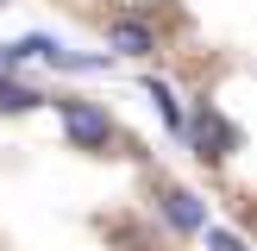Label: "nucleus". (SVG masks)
Here are the masks:
<instances>
[{"instance_id": "39448f33", "label": "nucleus", "mask_w": 257, "mask_h": 251, "mask_svg": "<svg viewBox=\"0 0 257 251\" xmlns=\"http://www.w3.org/2000/svg\"><path fill=\"white\" fill-rule=\"evenodd\" d=\"M38 100H44V94H32L25 82H7V75H0V113H32Z\"/></svg>"}, {"instance_id": "0eeeda50", "label": "nucleus", "mask_w": 257, "mask_h": 251, "mask_svg": "<svg viewBox=\"0 0 257 251\" xmlns=\"http://www.w3.org/2000/svg\"><path fill=\"white\" fill-rule=\"evenodd\" d=\"M207 245H213V251H251V245H245V238H238V232H220V226H213V232H207Z\"/></svg>"}, {"instance_id": "f03ea898", "label": "nucleus", "mask_w": 257, "mask_h": 251, "mask_svg": "<svg viewBox=\"0 0 257 251\" xmlns=\"http://www.w3.org/2000/svg\"><path fill=\"white\" fill-rule=\"evenodd\" d=\"M57 107H63V132H69L75 145H107L113 138V119L94 107V100H57Z\"/></svg>"}, {"instance_id": "20e7f679", "label": "nucleus", "mask_w": 257, "mask_h": 251, "mask_svg": "<svg viewBox=\"0 0 257 251\" xmlns=\"http://www.w3.org/2000/svg\"><path fill=\"white\" fill-rule=\"evenodd\" d=\"M113 50H119V57H151V50H157V38H151V25L119 19V25H113Z\"/></svg>"}, {"instance_id": "423d86ee", "label": "nucleus", "mask_w": 257, "mask_h": 251, "mask_svg": "<svg viewBox=\"0 0 257 251\" xmlns=\"http://www.w3.org/2000/svg\"><path fill=\"white\" fill-rule=\"evenodd\" d=\"M145 94L157 100V113H163V126H170V132L182 138V132H188V119H182V107H176V100H170V88H163V82H145Z\"/></svg>"}, {"instance_id": "7ed1b4c3", "label": "nucleus", "mask_w": 257, "mask_h": 251, "mask_svg": "<svg viewBox=\"0 0 257 251\" xmlns=\"http://www.w3.org/2000/svg\"><path fill=\"white\" fill-rule=\"evenodd\" d=\"M163 220H170L176 232H201V226H207V207H201V195H188V188H170V195H163Z\"/></svg>"}, {"instance_id": "f257e3e1", "label": "nucleus", "mask_w": 257, "mask_h": 251, "mask_svg": "<svg viewBox=\"0 0 257 251\" xmlns=\"http://www.w3.org/2000/svg\"><path fill=\"white\" fill-rule=\"evenodd\" d=\"M182 138L195 145V157H226V151L238 145V132H232L213 107H195V113H188V132H182Z\"/></svg>"}]
</instances>
